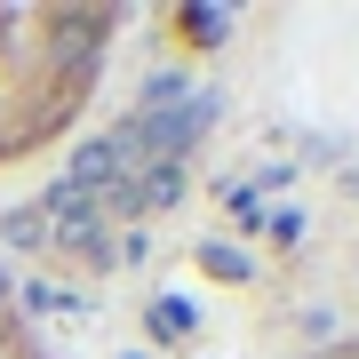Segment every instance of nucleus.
I'll use <instances>...</instances> for the list:
<instances>
[{"label":"nucleus","mask_w":359,"mask_h":359,"mask_svg":"<svg viewBox=\"0 0 359 359\" xmlns=\"http://www.w3.org/2000/svg\"><path fill=\"white\" fill-rule=\"evenodd\" d=\"M311 359H359V335H351V344H327V351H311Z\"/></svg>","instance_id":"7ed1b4c3"},{"label":"nucleus","mask_w":359,"mask_h":359,"mask_svg":"<svg viewBox=\"0 0 359 359\" xmlns=\"http://www.w3.org/2000/svg\"><path fill=\"white\" fill-rule=\"evenodd\" d=\"M0 359H56L48 327L25 311V295H16V280L0 271Z\"/></svg>","instance_id":"f03ea898"},{"label":"nucleus","mask_w":359,"mask_h":359,"mask_svg":"<svg viewBox=\"0 0 359 359\" xmlns=\"http://www.w3.org/2000/svg\"><path fill=\"white\" fill-rule=\"evenodd\" d=\"M120 32V8H0V168L40 160L88 120Z\"/></svg>","instance_id":"f257e3e1"}]
</instances>
